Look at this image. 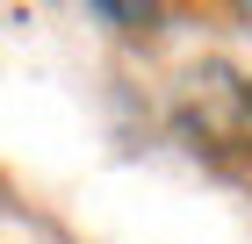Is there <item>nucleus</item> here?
<instances>
[{
	"label": "nucleus",
	"instance_id": "1",
	"mask_svg": "<svg viewBox=\"0 0 252 244\" xmlns=\"http://www.w3.org/2000/svg\"><path fill=\"white\" fill-rule=\"evenodd\" d=\"M173 122H180V136H188L194 151H209V158L252 151V79L231 72V65L188 72V86H180V101H173Z\"/></svg>",
	"mask_w": 252,
	"mask_h": 244
}]
</instances>
